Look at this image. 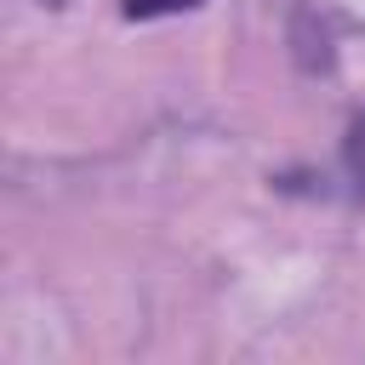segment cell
I'll return each instance as SVG.
<instances>
[{
    "mask_svg": "<svg viewBox=\"0 0 365 365\" xmlns=\"http://www.w3.org/2000/svg\"><path fill=\"white\" fill-rule=\"evenodd\" d=\"M194 6H205V0H125L120 17L125 23H160V17H177V11H194Z\"/></svg>",
    "mask_w": 365,
    "mask_h": 365,
    "instance_id": "obj_1",
    "label": "cell"
},
{
    "mask_svg": "<svg viewBox=\"0 0 365 365\" xmlns=\"http://www.w3.org/2000/svg\"><path fill=\"white\" fill-rule=\"evenodd\" d=\"M40 6H68V0H40Z\"/></svg>",
    "mask_w": 365,
    "mask_h": 365,
    "instance_id": "obj_2",
    "label": "cell"
}]
</instances>
